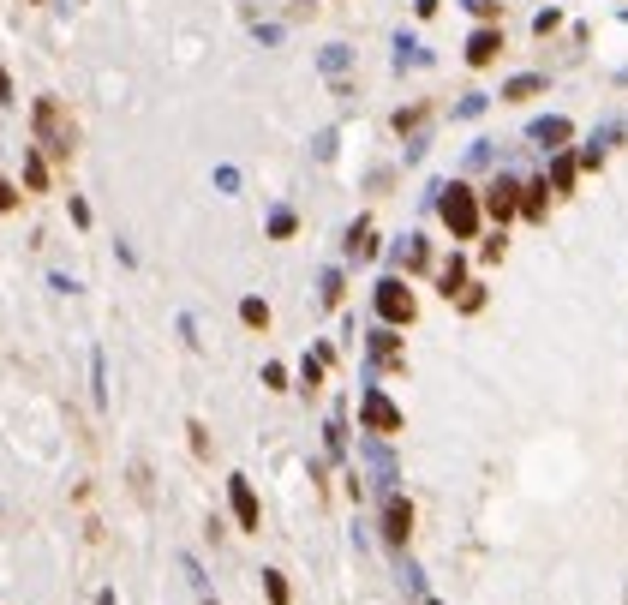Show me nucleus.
<instances>
[{"label": "nucleus", "mask_w": 628, "mask_h": 605, "mask_svg": "<svg viewBox=\"0 0 628 605\" xmlns=\"http://www.w3.org/2000/svg\"><path fill=\"white\" fill-rule=\"evenodd\" d=\"M13 210H19V186L0 174V216H13Z\"/></svg>", "instance_id": "c756f323"}, {"label": "nucleus", "mask_w": 628, "mask_h": 605, "mask_svg": "<svg viewBox=\"0 0 628 605\" xmlns=\"http://www.w3.org/2000/svg\"><path fill=\"white\" fill-rule=\"evenodd\" d=\"M503 252H509V240H503V228H497L491 240H485V252H479V258H485V264H503Z\"/></svg>", "instance_id": "c85d7f7f"}, {"label": "nucleus", "mask_w": 628, "mask_h": 605, "mask_svg": "<svg viewBox=\"0 0 628 605\" xmlns=\"http://www.w3.org/2000/svg\"><path fill=\"white\" fill-rule=\"evenodd\" d=\"M437 6H443V0H413V13H419V19H431Z\"/></svg>", "instance_id": "473e14b6"}, {"label": "nucleus", "mask_w": 628, "mask_h": 605, "mask_svg": "<svg viewBox=\"0 0 628 605\" xmlns=\"http://www.w3.org/2000/svg\"><path fill=\"white\" fill-rule=\"evenodd\" d=\"M497 55H503V30H497V24H479V30L467 37V66H473V72H485Z\"/></svg>", "instance_id": "9d476101"}, {"label": "nucleus", "mask_w": 628, "mask_h": 605, "mask_svg": "<svg viewBox=\"0 0 628 605\" xmlns=\"http://www.w3.org/2000/svg\"><path fill=\"white\" fill-rule=\"evenodd\" d=\"M299 390H306V396H312V390H323V360H317V354H306V360H299Z\"/></svg>", "instance_id": "4be33fe9"}, {"label": "nucleus", "mask_w": 628, "mask_h": 605, "mask_svg": "<svg viewBox=\"0 0 628 605\" xmlns=\"http://www.w3.org/2000/svg\"><path fill=\"white\" fill-rule=\"evenodd\" d=\"M574 139V121H563V114H545V121L527 126V144H539V150H569Z\"/></svg>", "instance_id": "1a4fd4ad"}, {"label": "nucleus", "mask_w": 628, "mask_h": 605, "mask_svg": "<svg viewBox=\"0 0 628 605\" xmlns=\"http://www.w3.org/2000/svg\"><path fill=\"white\" fill-rule=\"evenodd\" d=\"M425 605H443V600H425Z\"/></svg>", "instance_id": "f704fd0d"}, {"label": "nucleus", "mask_w": 628, "mask_h": 605, "mask_svg": "<svg viewBox=\"0 0 628 605\" xmlns=\"http://www.w3.org/2000/svg\"><path fill=\"white\" fill-rule=\"evenodd\" d=\"M467 13L479 24H497V19H503V0H467Z\"/></svg>", "instance_id": "393cba45"}, {"label": "nucleus", "mask_w": 628, "mask_h": 605, "mask_svg": "<svg viewBox=\"0 0 628 605\" xmlns=\"http://www.w3.org/2000/svg\"><path fill=\"white\" fill-rule=\"evenodd\" d=\"M228 509H234L239 534H257L264 527V504H257V485L246 474H228Z\"/></svg>", "instance_id": "423d86ee"}, {"label": "nucleus", "mask_w": 628, "mask_h": 605, "mask_svg": "<svg viewBox=\"0 0 628 605\" xmlns=\"http://www.w3.org/2000/svg\"><path fill=\"white\" fill-rule=\"evenodd\" d=\"M437 216H443V228H449V240H479L485 198H479L467 181H449L443 192H437Z\"/></svg>", "instance_id": "f257e3e1"}, {"label": "nucleus", "mask_w": 628, "mask_h": 605, "mask_svg": "<svg viewBox=\"0 0 628 605\" xmlns=\"http://www.w3.org/2000/svg\"><path fill=\"white\" fill-rule=\"evenodd\" d=\"M377 527H383V545H389V551H401V545L413 540V498L389 492V498H383V509H377Z\"/></svg>", "instance_id": "39448f33"}, {"label": "nucleus", "mask_w": 628, "mask_h": 605, "mask_svg": "<svg viewBox=\"0 0 628 605\" xmlns=\"http://www.w3.org/2000/svg\"><path fill=\"white\" fill-rule=\"evenodd\" d=\"M521 186H527V181H515V174H497V181L479 192L491 223H515V216H521Z\"/></svg>", "instance_id": "0eeeda50"}, {"label": "nucleus", "mask_w": 628, "mask_h": 605, "mask_svg": "<svg viewBox=\"0 0 628 605\" xmlns=\"http://www.w3.org/2000/svg\"><path fill=\"white\" fill-rule=\"evenodd\" d=\"M239 324H246V330H270V306L257 300V294H246V300H239Z\"/></svg>", "instance_id": "6ab92c4d"}, {"label": "nucleus", "mask_w": 628, "mask_h": 605, "mask_svg": "<svg viewBox=\"0 0 628 605\" xmlns=\"http://www.w3.org/2000/svg\"><path fill=\"white\" fill-rule=\"evenodd\" d=\"M264 390H288V366H281V360L264 366Z\"/></svg>", "instance_id": "bb28decb"}, {"label": "nucleus", "mask_w": 628, "mask_h": 605, "mask_svg": "<svg viewBox=\"0 0 628 605\" xmlns=\"http://www.w3.org/2000/svg\"><path fill=\"white\" fill-rule=\"evenodd\" d=\"M557 24H563V13H557V6H545V13H539V19H532V30H539V37H545V30H557Z\"/></svg>", "instance_id": "7c9ffc66"}, {"label": "nucleus", "mask_w": 628, "mask_h": 605, "mask_svg": "<svg viewBox=\"0 0 628 605\" xmlns=\"http://www.w3.org/2000/svg\"><path fill=\"white\" fill-rule=\"evenodd\" d=\"M30 150H42L54 162L72 156V121H66L60 97H37V108H30Z\"/></svg>", "instance_id": "f03ea898"}, {"label": "nucleus", "mask_w": 628, "mask_h": 605, "mask_svg": "<svg viewBox=\"0 0 628 605\" xmlns=\"http://www.w3.org/2000/svg\"><path fill=\"white\" fill-rule=\"evenodd\" d=\"M365 348H372V366H377V372H407V348H401V330L377 324Z\"/></svg>", "instance_id": "6e6552de"}, {"label": "nucleus", "mask_w": 628, "mask_h": 605, "mask_svg": "<svg viewBox=\"0 0 628 605\" xmlns=\"http://www.w3.org/2000/svg\"><path fill=\"white\" fill-rule=\"evenodd\" d=\"M539 90H545V79H539V72H521V79L503 84V102H527V97H539Z\"/></svg>", "instance_id": "a211bd4d"}, {"label": "nucleus", "mask_w": 628, "mask_h": 605, "mask_svg": "<svg viewBox=\"0 0 628 605\" xmlns=\"http://www.w3.org/2000/svg\"><path fill=\"white\" fill-rule=\"evenodd\" d=\"M550 192H557V198H574V181H581V156H574V150H557V162H550Z\"/></svg>", "instance_id": "9b49d317"}, {"label": "nucleus", "mask_w": 628, "mask_h": 605, "mask_svg": "<svg viewBox=\"0 0 628 605\" xmlns=\"http://www.w3.org/2000/svg\"><path fill=\"white\" fill-rule=\"evenodd\" d=\"M24 186L30 192H48V156L42 150H24Z\"/></svg>", "instance_id": "f3484780"}, {"label": "nucleus", "mask_w": 628, "mask_h": 605, "mask_svg": "<svg viewBox=\"0 0 628 605\" xmlns=\"http://www.w3.org/2000/svg\"><path fill=\"white\" fill-rule=\"evenodd\" d=\"M395 264H401V270H413V276H425V270H431V246H425V234H401Z\"/></svg>", "instance_id": "4468645a"}, {"label": "nucleus", "mask_w": 628, "mask_h": 605, "mask_svg": "<svg viewBox=\"0 0 628 605\" xmlns=\"http://www.w3.org/2000/svg\"><path fill=\"white\" fill-rule=\"evenodd\" d=\"M401 408H395V396L389 390H383V383H372V390H365V396H359V432H372V438H383V444H389L395 432H401Z\"/></svg>", "instance_id": "20e7f679"}, {"label": "nucleus", "mask_w": 628, "mask_h": 605, "mask_svg": "<svg viewBox=\"0 0 628 605\" xmlns=\"http://www.w3.org/2000/svg\"><path fill=\"white\" fill-rule=\"evenodd\" d=\"M485 300H491V294H485V282H467V294H461V300H455V312H485Z\"/></svg>", "instance_id": "b1692460"}, {"label": "nucleus", "mask_w": 628, "mask_h": 605, "mask_svg": "<svg viewBox=\"0 0 628 605\" xmlns=\"http://www.w3.org/2000/svg\"><path fill=\"white\" fill-rule=\"evenodd\" d=\"M372 312H377V324H389V330H407V324L419 318V294L407 288V276H377V288H372Z\"/></svg>", "instance_id": "7ed1b4c3"}, {"label": "nucleus", "mask_w": 628, "mask_h": 605, "mask_svg": "<svg viewBox=\"0 0 628 605\" xmlns=\"http://www.w3.org/2000/svg\"><path fill=\"white\" fill-rule=\"evenodd\" d=\"M323 444H330V456H335V462L347 456V425H341V414H335V420L323 425Z\"/></svg>", "instance_id": "5701e85b"}, {"label": "nucleus", "mask_w": 628, "mask_h": 605, "mask_svg": "<svg viewBox=\"0 0 628 605\" xmlns=\"http://www.w3.org/2000/svg\"><path fill=\"white\" fill-rule=\"evenodd\" d=\"M425 114H431V108H425V102H413V108H401V114H395V132H413V126L425 121Z\"/></svg>", "instance_id": "a878e982"}, {"label": "nucleus", "mask_w": 628, "mask_h": 605, "mask_svg": "<svg viewBox=\"0 0 628 605\" xmlns=\"http://www.w3.org/2000/svg\"><path fill=\"white\" fill-rule=\"evenodd\" d=\"M204 605H216V600H204Z\"/></svg>", "instance_id": "c9c22d12"}, {"label": "nucleus", "mask_w": 628, "mask_h": 605, "mask_svg": "<svg viewBox=\"0 0 628 605\" xmlns=\"http://www.w3.org/2000/svg\"><path fill=\"white\" fill-rule=\"evenodd\" d=\"M377 240H372V216H359L354 228H347V258H372Z\"/></svg>", "instance_id": "2eb2a0df"}, {"label": "nucleus", "mask_w": 628, "mask_h": 605, "mask_svg": "<svg viewBox=\"0 0 628 605\" xmlns=\"http://www.w3.org/2000/svg\"><path fill=\"white\" fill-rule=\"evenodd\" d=\"M186 432H192V456H210V425H204V420H192Z\"/></svg>", "instance_id": "cd10ccee"}, {"label": "nucleus", "mask_w": 628, "mask_h": 605, "mask_svg": "<svg viewBox=\"0 0 628 605\" xmlns=\"http://www.w3.org/2000/svg\"><path fill=\"white\" fill-rule=\"evenodd\" d=\"M294 234H299L294 210H270V240H294Z\"/></svg>", "instance_id": "aec40b11"}, {"label": "nucleus", "mask_w": 628, "mask_h": 605, "mask_svg": "<svg viewBox=\"0 0 628 605\" xmlns=\"http://www.w3.org/2000/svg\"><path fill=\"white\" fill-rule=\"evenodd\" d=\"M0 102H13V72L0 66Z\"/></svg>", "instance_id": "72a5a7b5"}, {"label": "nucleus", "mask_w": 628, "mask_h": 605, "mask_svg": "<svg viewBox=\"0 0 628 605\" xmlns=\"http://www.w3.org/2000/svg\"><path fill=\"white\" fill-rule=\"evenodd\" d=\"M66 210H72V223H79V228H90V204H84V198H66Z\"/></svg>", "instance_id": "2f4dec72"}, {"label": "nucleus", "mask_w": 628, "mask_h": 605, "mask_svg": "<svg viewBox=\"0 0 628 605\" xmlns=\"http://www.w3.org/2000/svg\"><path fill=\"white\" fill-rule=\"evenodd\" d=\"M341 300H347V276H341V270H323V306L335 312Z\"/></svg>", "instance_id": "412c9836"}, {"label": "nucleus", "mask_w": 628, "mask_h": 605, "mask_svg": "<svg viewBox=\"0 0 628 605\" xmlns=\"http://www.w3.org/2000/svg\"><path fill=\"white\" fill-rule=\"evenodd\" d=\"M257 576H264V600L270 605H294V587H288L281 569H257Z\"/></svg>", "instance_id": "dca6fc26"}, {"label": "nucleus", "mask_w": 628, "mask_h": 605, "mask_svg": "<svg viewBox=\"0 0 628 605\" xmlns=\"http://www.w3.org/2000/svg\"><path fill=\"white\" fill-rule=\"evenodd\" d=\"M550 198H557V192H550L545 174H539V181H527V186H521V216H527V223H545V216H550Z\"/></svg>", "instance_id": "ddd939ff"}, {"label": "nucleus", "mask_w": 628, "mask_h": 605, "mask_svg": "<svg viewBox=\"0 0 628 605\" xmlns=\"http://www.w3.org/2000/svg\"><path fill=\"white\" fill-rule=\"evenodd\" d=\"M437 294H443V300H461V294H467V258H461V252H449V258L437 264Z\"/></svg>", "instance_id": "f8f14e48"}]
</instances>
